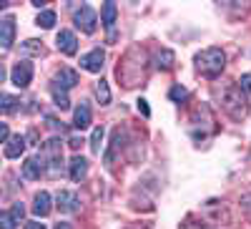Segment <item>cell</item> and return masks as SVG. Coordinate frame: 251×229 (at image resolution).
Masks as SVG:
<instances>
[{"label": "cell", "mask_w": 251, "mask_h": 229, "mask_svg": "<svg viewBox=\"0 0 251 229\" xmlns=\"http://www.w3.org/2000/svg\"><path fill=\"white\" fill-rule=\"evenodd\" d=\"M224 66H226V56L221 48H206V51L196 53V71L206 78L221 76Z\"/></svg>", "instance_id": "6da1fadb"}, {"label": "cell", "mask_w": 251, "mask_h": 229, "mask_svg": "<svg viewBox=\"0 0 251 229\" xmlns=\"http://www.w3.org/2000/svg\"><path fill=\"white\" fill-rule=\"evenodd\" d=\"M38 156L43 159L46 174H48V176H58V174H60V166H63V146H60V139L46 141Z\"/></svg>", "instance_id": "7a4b0ae2"}, {"label": "cell", "mask_w": 251, "mask_h": 229, "mask_svg": "<svg viewBox=\"0 0 251 229\" xmlns=\"http://www.w3.org/2000/svg\"><path fill=\"white\" fill-rule=\"evenodd\" d=\"M224 109H226V114L231 116L234 121H241L244 116H246V96H244V91H241V86L236 83V86H231V88H226V93H224Z\"/></svg>", "instance_id": "3957f363"}, {"label": "cell", "mask_w": 251, "mask_h": 229, "mask_svg": "<svg viewBox=\"0 0 251 229\" xmlns=\"http://www.w3.org/2000/svg\"><path fill=\"white\" fill-rule=\"evenodd\" d=\"M10 81H13V86H18V88L30 86V81H33V63H28V60H18V63L10 68Z\"/></svg>", "instance_id": "277c9868"}, {"label": "cell", "mask_w": 251, "mask_h": 229, "mask_svg": "<svg viewBox=\"0 0 251 229\" xmlns=\"http://www.w3.org/2000/svg\"><path fill=\"white\" fill-rule=\"evenodd\" d=\"M96 23H98V15L91 5H83L78 13H75V26L83 30V33H96Z\"/></svg>", "instance_id": "5b68a950"}, {"label": "cell", "mask_w": 251, "mask_h": 229, "mask_svg": "<svg viewBox=\"0 0 251 229\" xmlns=\"http://www.w3.org/2000/svg\"><path fill=\"white\" fill-rule=\"evenodd\" d=\"M55 206L60 209V214H75L80 209V201L75 192H58L55 197Z\"/></svg>", "instance_id": "8992f818"}, {"label": "cell", "mask_w": 251, "mask_h": 229, "mask_svg": "<svg viewBox=\"0 0 251 229\" xmlns=\"http://www.w3.org/2000/svg\"><path fill=\"white\" fill-rule=\"evenodd\" d=\"M13 38H15V18L13 15H3V20H0V48L10 51Z\"/></svg>", "instance_id": "52a82bcc"}, {"label": "cell", "mask_w": 251, "mask_h": 229, "mask_svg": "<svg viewBox=\"0 0 251 229\" xmlns=\"http://www.w3.org/2000/svg\"><path fill=\"white\" fill-rule=\"evenodd\" d=\"M103 60H106V53H103L100 48H93L91 53H86L80 58V68H86L91 73H98L103 68Z\"/></svg>", "instance_id": "ba28073f"}, {"label": "cell", "mask_w": 251, "mask_h": 229, "mask_svg": "<svg viewBox=\"0 0 251 229\" xmlns=\"http://www.w3.org/2000/svg\"><path fill=\"white\" fill-rule=\"evenodd\" d=\"M55 43H58V51H63L66 56H73L78 51V38L73 30H60L58 38H55Z\"/></svg>", "instance_id": "9c48e42d"}, {"label": "cell", "mask_w": 251, "mask_h": 229, "mask_svg": "<svg viewBox=\"0 0 251 229\" xmlns=\"http://www.w3.org/2000/svg\"><path fill=\"white\" fill-rule=\"evenodd\" d=\"M43 174H46V164H43V159H40V156L25 159V164H23V176H25V179L35 181V179H40Z\"/></svg>", "instance_id": "30bf717a"}, {"label": "cell", "mask_w": 251, "mask_h": 229, "mask_svg": "<svg viewBox=\"0 0 251 229\" xmlns=\"http://www.w3.org/2000/svg\"><path fill=\"white\" fill-rule=\"evenodd\" d=\"M73 126L80 129V131L91 126V106H88L86 101H80V106L75 109V114H73Z\"/></svg>", "instance_id": "8fae6325"}, {"label": "cell", "mask_w": 251, "mask_h": 229, "mask_svg": "<svg viewBox=\"0 0 251 229\" xmlns=\"http://www.w3.org/2000/svg\"><path fill=\"white\" fill-rule=\"evenodd\" d=\"M33 214L35 217H48L50 214V194L48 192H38L33 199Z\"/></svg>", "instance_id": "7c38bea8"}, {"label": "cell", "mask_w": 251, "mask_h": 229, "mask_svg": "<svg viewBox=\"0 0 251 229\" xmlns=\"http://www.w3.org/2000/svg\"><path fill=\"white\" fill-rule=\"evenodd\" d=\"M25 151V136H13L8 143H5V149H3V154H5V159H18L20 154Z\"/></svg>", "instance_id": "4fadbf2b"}, {"label": "cell", "mask_w": 251, "mask_h": 229, "mask_svg": "<svg viewBox=\"0 0 251 229\" xmlns=\"http://www.w3.org/2000/svg\"><path fill=\"white\" fill-rule=\"evenodd\" d=\"M68 174H71L73 181H80L83 176L88 174V161L83 159V156H73L71 164H68Z\"/></svg>", "instance_id": "5bb4252c"}, {"label": "cell", "mask_w": 251, "mask_h": 229, "mask_svg": "<svg viewBox=\"0 0 251 229\" xmlns=\"http://www.w3.org/2000/svg\"><path fill=\"white\" fill-rule=\"evenodd\" d=\"M53 83H55V86H60L63 91H68V88H73L75 83H78V73H75V71H71V68H60Z\"/></svg>", "instance_id": "9a60e30c"}, {"label": "cell", "mask_w": 251, "mask_h": 229, "mask_svg": "<svg viewBox=\"0 0 251 229\" xmlns=\"http://www.w3.org/2000/svg\"><path fill=\"white\" fill-rule=\"evenodd\" d=\"M116 15H118V8H116V3H103V8H100V20H103V26L106 28H113V23H116Z\"/></svg>", "instance_id": "2e32d148"}, {"label": "cell", "mask_w": 251, "mask_h": 229, "mask_svg": "<svg viewBox=\"0 0 251 229\" xmlns=\"http://www.w3.org/2000/svg\"><path fill=\"white\" fill-rule=\"evenodd\" d=\"M50 93H53V101H55V106H58V109H71L68 93L63 91L60 86H55V83H53V86H50Z\"/></svg>", "instance_id": "e0dca14e"}, {"label": "cell", "mask_w": 251, "mask_h": 229, "mask_svg": "<svg viewBox=\"0 0 251 229\" xmlns=\"http://www.w3.org/2000/svg\"><path fill=\"white\" fill-rule=\"evenodd\" d=\"M121 141H123V134H121V129H116L113 131V141H111V149L106 151V156H103V161H106V164H113V154L121 149Z\"/></svg>", "instance_id": "ac0fdd59"}, {"label": "cell", "mask_w": 251, "mask_h": 229, "mask_svg": "<svg viewBox=\"0 0 251 229\" xmlns=\"http://www.w3.org/2000/svg\"><path fill=\"white\" fill-rule=\"evenodd\" d=\"M96 96H98L100 106H108V103H111V91H108V83L106 81H98L96 83Z\"/></svg>", "instance_id": "d6986e66"}, {"label": "cell", "mask_w": 251, "mask_h": 229, "mask_svg": "<svg viewBox=\"0 0 251 229\" xmlns=\"http://www.w3.org/2000/svg\"><path fill=\"white\" fill-rule=\"evenodd\" d=\"M103 136H106V129H103V126L93 129V136H91V151H93V154H100V143H103Z\"/></svg>", "instance_id": "ffe728a7"}, {"label": "cell", "mask_w": 251, "mask_h": 229, "mask_svg": "<svg viewBox=\"0 0 251 229\" xmlns=\"http://www.w3.org/2000/svg\"><path fill=\"white\" fill-rule=\"evenodd\" d=\"M0 101H3V103H0V109H3V114H13L15 109H18V98H13L10 93H3V96H0Z\"/></svg>", "instance_id": "44dd1931"}, {"label": "cell", "mask_w": 251, "mask_h": 229, "mask_svg": "<svg viewBox=\"0 0 251 229\" xmlns=\"http://www.w3.org/2000/svg\"><path fill=\"white\" fill-rule=\"evenodd\" d=\"M35 23H38L40 28H53V26H55V13H53V10H43V13L38 15Z\"/></svg>", "instance_id": "7402d4cb"}, {"label": "cell", "mask_w": 251, "mask_h": 229, "mask_svg": "<svg viewBox=\"0 0 251 229\" xmlns=\"http://www.w3.org/2000/svg\"><path fill=\"white\" fill-rule=\"evenodd\" d=\"M174 60H176V56H174L171 51H161V53H158V68H163V71L174 68Z\"/></svg>", "instance_id": "603a6c76"}, {"label": "cell", "mask_w": 251, "mask_h": 229, "mask_svg": "<svg viewBox=\"0 0 251 229\" xmlns=\"http://www.w3.org/2000/svg\"><path fill=\"white\" fill-rule=\"evenodd\" d=\"M23 51L25 53H43V46H40V40H25Z\"/></svg>", "instance_id": "cb8c5ba5"}, {"label": "cell", "mask_w": 251, "mask_h": 229, "mask_svg": "<svg viewBox=\"0 0 251 229\" xmlns=\"http://www.w3.org/2000/svg\"><path fill=\"white\" fill-rule=\"evenodd\" d=\"M10 217H13L15 222H20V219L25 217V206L20 204V201H15V204H13V209H10Z\"/></svg>", "instance_id": "d4e9b609"}, {"label": "cell", "mask_w": 251, "mask_h": 229, "mask_svg": "<svg viewBox=\"0 0 251 229\" xmlns=\"http://www.w3.org/2000/svg\"><path fill=\"white\" fill-rule=\"evenodd\" d=\"M169 96H171V101H183V98H186V96H188V91H186V88H183V86H174V88H171V93H169Z\"/></svg>", "instance_id": "484cf974"}, {"label": "cell", "mask_w": 251, "mask_h": 229, "mask_svg": "<svg viewBox=\"0 0 251 229\" xmlns=\"http://www.w3.org/2000/svg\"><path fill=\"white\" fill-rule=\"evenodd\" d=\"M0 227H3V229H15V219L10 217V212L0 214Z\"/></svg>", "instance_id": "4316f807"}, {"label": "cell", "mask_w": 251, "mask_h": 229, "mask_svg": "<svg viewBox=\"0 0 251 229\" xmlns=\"http://www.w3.org/2000/svg\"><path fill=\"white\" fill-rule=\"evenodd\" d=\"M239 86H241V91H244V93L251 98V73H244V76H241Z\"/></svg>", "instance_id": "83f0119b"}, {"label": "cell", "mask_w": 251, "mask_h": 229, "mask_svg": "<svg viewBox=\"0 0 251 229\" xmlns=\"http://www.w3.org/2000/svg\"><path fill=\"white\" fill-rule=\"evenodd\" d=\"M138 111L143 116H151V109H149V101H146V98H138Z\"/></svg>", "instance_id": "f1b7e54d"}, {"label": "cell", "mask_w": 251, "mask_h": 229, "mask_svg": "<svg viewBox=\"0 0 251 229\" xmlns=\"http://www.w3.org/2000/svg\"><path fill=\"white\" fill-rule=\"evenodd\" d=\"M183 229H211V227H206V224H196V222H186Z\"/></svg>", "instance_id": "f546056e"}, {"label": "cell", "mask_w": 251, "mask_h": 229, "mask_svg": "<svg viewBox=\"0 0 251 229\" xmlns=\"http://www.w3.org/2000/svg\"><path fill=\"white\" fill-rule=\"evenodd\" d=\"M25 229H46L40 222H25Z\"/></svg>", "instance_id": "4dcf8cb0"}, {"label": "cell", "mask_w": 251, "mask_h": 229, "mask_svg": "<svg viewBox=\"0 0 251 229\" xmlns=\"http://www.w3.org/2000/svg\"><path fill=\"white\" fill-rule=\"evenodd\" d=\"M53 229H73V227H71V224H68V222H58V224H55V227H53Z\"/></svg>", "instance_id": "1f68e13d"}, {"label": "cell", "mask_w": 251, "mask_h": 229, "mask_svg": "<svg viewBox=\"0 0 251 229\" xmlns=\"http://www.w3.org/2000/svg\"><path fill=\"white\" fill-rule=\"evenodd\" d=\"M68 143H71V149H78V146H80V139H71Z\"/></svg>", "instance_id": "d6a6232c"}]
</instances>
